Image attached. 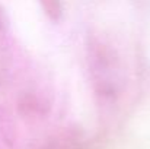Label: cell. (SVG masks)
I'll return each mask as SVG.
<instances>
[{
  "label": "cell",
  "mask_w": 150,
  "mask_h": 149,
  "mask_svg": "<svg viewBox=\"0 0 150 149\" xmlns=\"http://www.w3.org/2000/svg\"><path fill=\"white\" fill-rule=\"evenodd\" d=\"M86 51L95 94L102 99H117L122 88V73L115 51L96 37L88 38Z\"/></svg>",
  "instance_id": "6da1fadb"
},
{
  "label": "cell",
  "mask_w": 150,
  "mask_h": 149,
  "mask_svg": "<svg viewBox=\"0 0 150 149\" xmlns=\"http://www.w3.org/2000/svg\"><path fill=\"white\" fill-rule=\"evenodd\" d=\"M51 105L50 102L47 101V98L38 92L29 91V92H23L19 101H18V110L19 113H22L23 115H47L50 111Z\"/></svg>",
  "instance_id": "7a4b0ae2"
},
{
  "label": "cell",
  "mask_w": 150,
  "mask_h": 149,
  "mask_svg": "<svg viewBox=\"0 0 150 149\" xmlns=\"http://www.w3.org/2000/svg\"><path fill=\"white\" fill-rule=\"evenodd\" d=\"M44 15L51 22L58 24L64 18V6L61 0H38Z\"/></svg>",
  "instance_id": "3957f363"
},
{
  "label": "cell",
  "mask_w": 150,
  "mask_h": 149,
  "mask_svg": "<svg viewBox=\"0 0 150 149\" xmlns=\"http://www.w3.org/2000/svg\"><path fill=\"white\" fill-rule=\"evenodd\" d=\"M9 28V18L6 15V10L0 6V34L6 32Z\"/></svg>",
  "instance_id": "277c9868"
}]
</instances>
